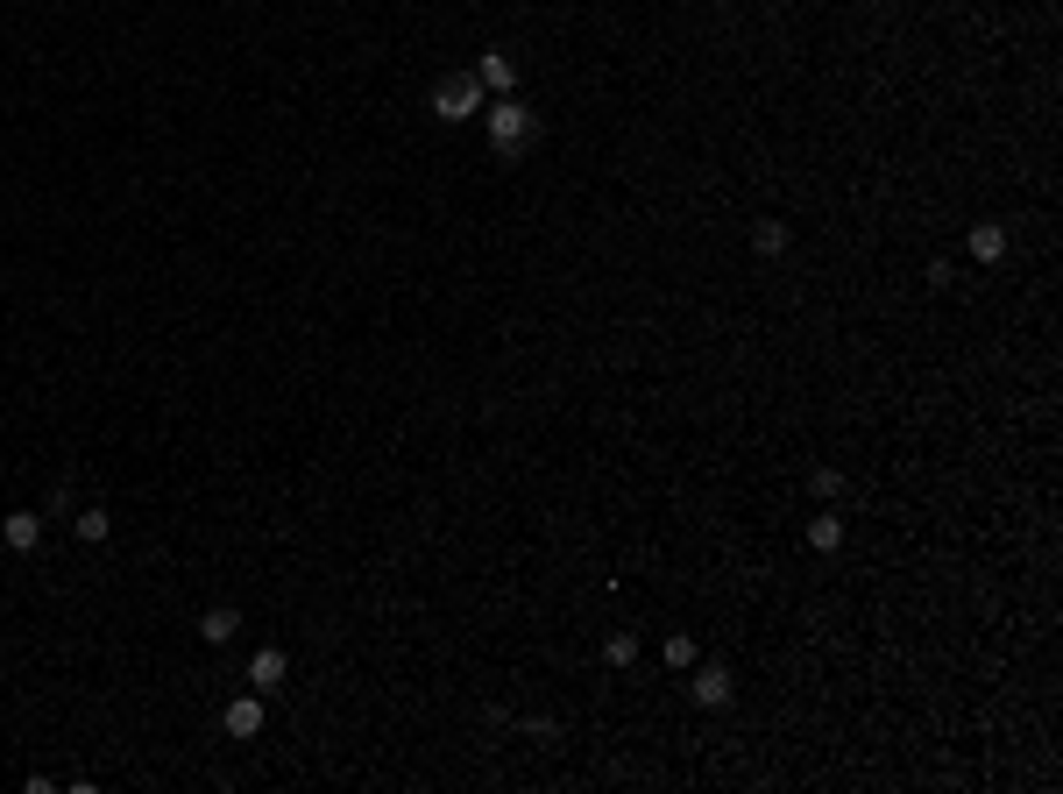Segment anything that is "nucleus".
<instances>
[{"label": "nucleus", "mask_w": 1063, "mask_h": 794, "mask_svg": "<svg viewBox=\"0 0 1063 794\" xmlns=\"http://www.w3.org/2000/svg\"><path fill=\"white\" fill-rule=\"evenodd\" d=\"M532 135H539V114H532L518 93H504L497 107H489V149H497V156H525Z\"/></svg>", "instance_id": "1"}, {"label": "nucleus", "mask_w": 1063, "mask_h": 794, "mask_svg": "<svg viewBox=\"0 0 1063 794\" xmlns=\"http://www.w3.org/2000/svg\"><path fill=\"white\" fill-rule=\"evenodd\" d=\"M234 631H241V610H206V617H199V639H206V646H227Z\"/></svg>", "instance_id": "10"}, {"label": "nucleus", "mask_w": 1063, "mask_h": 794, "mask_svg": "<svg viewBox=\"0 0 1063 794\" xmlns=\"http://www.w3.org/2000/svg\"><path fill=\"white\" fill-rule=\"evenodd\" d=\"M249 681H256V695H277V688H284V653L263 646V653L249 660Z\"/></svg>", "instance_id": "8"}, {"label": "nucleus", "mask_w": 1063, "mask_h": 794, "mask_svg": "<svg viewBox=\"0 0 1063 794\" xmlns=\"http://www.w3.org/2000/svg\"><path fill=\"white\" fill-rule=\"evenodd\" d=\"M482 107V86H475V78H440V86H433V121H468Z\"/></svg>", "instance_id": "2"}, {"label": "nucleus", "mask_w": 1063, "mask_h": 794, "mask_svg": "<svg viewBox=\"0 0 1063 794\" xmlns=\"http://www.w3.org/2000/svg\"><path fill=\"white\" fill-rule=\"evenodd\" d=\"M220 731H227V738H256V731H263V695H234V702L220 709Z\"/></svg>", "instance_id": "4"}, {"label": "nucleus", "mask_w": 1063, "mask_h": 794, "mask_svg": "<svg viewBox=\"0 0 1063 794\" xmlns=\"http://www.w3.org/2000/svg\"><path fill=\"white\" fill-rule=\"evenodd\" d=\"M808 546H815V553H837V546H844V518H837V511L808 518Z\"/></svg>", "instance_id": "9"}, {"label": "nucleus", "mask_w": 1063, "mask_h": 794, "mask_svg": "<svg viewBox=\"0 0 1063 794\" xmlns=\"http://www.w3.org/2000/svg\"><path fill=\"white\" fill-rule=\"evenodd\" d=\"M695 660H702V653H695V639H688V631H674V639H667V667H674V674H688Z\"/></svg>", "instance_id": "13"}, {"label": "nucleus", "mask_w": 1063, "mask_h": 794, "mask_svg": "<svg viewBox=\"0 0 1063 794\" xmlns=\"http://www.w3.org/2000/svg\"><path fill=\"white\" fill-rule=\"evenodd\" d=\"M808 490L823 497V504H837V497H844V468H815V475H808Z\"/></svg>", "instance_id": "12"}, {"label": "nucleus", "mask_w": 1063, "mask_h": 794, "mask_svg": "<svg viewBox=\"0 0 1063 794\" xmlns=\"http://www.w3.org/2000/svg\"><path fill=\"white\" fill-rule=\"evenodd\" d=\"M688 674H695V681H688V695H695L702 709H723V702H730V674H723V667H702V660H695Z\"/></svg>", "instance_id": "5"}, {"label": "nucleus", "mask_w": 1063, "mask_h": 794, "mask_svg": "<svg viewBox=\"0 0 1063 794\" xmlns=\"http://www.w3.org/2000/svg\"><path fill=\"white\" fill-rule=\"evenodd\" d=\"M107 532H114V518H107V511H78V539H86V546H100Z\"/></svg>", "instance_id": "14"}, {"label": "nucleus", "mask_w": 1063, "mask_h": 794, "mask_svg": "<svg viewBox=\"0 0 1063 794\" xmlns=\"http://www.w3.org/2000/svg\"><path fill=\"white\" fill-rule=\"evenodd\" d=\"M0 539H8L15 553H36V539H43V518H36V511H8V518H0Z\"/></svg>", "instance_id": "6"}, {"label": "nucleus", "mask_w": 1063, "mask_h": 794, "mask_svg": "<svg viewBox=\"0 0 1063 794\" xmlns=\"http://www.w3.org/2000/svg\"><path fill=\"white\" fill-rule=\"evenodd\" d=\"M752 249H759V256H787V227H780V220H759V227H752Z\"/></svg>", "instance_id": "11"}, {"label": "nucleus", "mask_w": 1063, "mask_h": 794, "mask_svg": "<svg viewBox=\"0 0 1063 794\" xmlns=\"http://www.w3.org/2000/svg\"><path fill=\"white\" fill-rule=\"evenodd\" d=\"M475 86H482V93H497V100H504V93H518V57H511V50H482Z\"/></svg>", "instance_id": "3"}, {"label": "nucleus", "mask_w": 1063, "mask_h": 794, "mask_svg": "<svg viewBox=\"0 0 1063 794\" xmlns=\"http://www.w3.org/2000/svg\"><path fill=\"white\" fill-rule=\"evenodd\" d=\"M964 249H971V256H978V263H1000V256H1007V227H1000V220H978V227H971V242H964Z\"/></svg>", "instance_id": "7"}, {"label": "nucleus", "mask_w": 1063, "mask_h": 794, "mask_svg": "<svg viewBox=\"0 0 1063 794\" xmlns=\"http://www.w3.org/2000/svg\"><path fill=\"white\" fill-rule=\"evenodd\" d=\"M603 660H610V667H631V660H638V639H631V631H617V639L603 646Z\"/></svg>", "instance_id": "15"}]
</instances>
